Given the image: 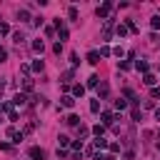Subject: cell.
I'll use <instances>...</instances> for the list:
<instances>
[{"mask_svg":"<svg viewBox=\"0 0 160 160\" xmlns=\"http://www.w3.org/2000/svg\"><path fill=\"white\" fill-rule=\"evenodd\" d=\"M110 8H113V3H105V5H100V8L95 10V15H98V18H108V13H110Z\"/></svg>","mask_w":160,"mask_h":160,"instance_id":"6da1fadb","label":"cell"},{"mask_svg":"<svg viewBox=\"0 0 160 160\" xmlns=\"http://www.w3.org/2000/svg\"><path fill=\"white\" fill-rule=\"evenodd\" d=\"M30 158H33V160H45V150H40V148H30Z\"/></svg>","mask_w":160,"mask_h":160,"instance_id":"7a4b0ae2","label":"cell"},{"mask_svg":"<svg viewBox=\"0 0 160 160\" xmlns=\"http://www.w3.org/2000/svg\"><path fill=\"white\" fill-rule=\"evenodd\" d=\"M88 63H90V65H98V63H100V53H98V50H90V53H88Z\"/></svg>","mask_w":160,"mask_h":160,"instance_id":"3957f363","label":"cell"},{"mask_svg":"<svg viewBox=\"0 0 160 160\" xmlns=\"http://www.w3.org/2000/svg\"><path fill=\"white\" fill-rule=\"evenodd\" d=\"M60 103H63V108H73L75 100H73V95H63V98H60Z\"/></svg>","mask_w":160,"mask_h":160,"instance_id":"277c9868","label":"cell"},{"mask_svg":"<svg viewBox=\"0 0 160 160\" xmlns=\"http://www.w3.org/2000/svg\"><path fill=\"white\" fill-rule=\"evenodd\" d=\"M33 50H35V53H43V50H45V43H43V40L38 38L35 43H33Z\"/></svg>","mask_w":160,"mask_h":160,"instance_id":"5b68a950","label":"cell"},{"mask_svg":"<svg viewBox=\"0 0 160 160\" xmlns=\"http://www.w3.org/2000/svg\"><path fill=\"white\" fill-rule=\"evenodd\" d=\"M73 95H75V98H83V95H85V85H75V88H73Z\"/></svg>","mask_w":160,"mask_h":160,"instance_id":"8992f818","label":"cell"},{"mask_svg":"<svg viewBox=\"0 0 160 160\" xmlns=\"http://www.w3.org/2000/svg\"><path fill=\"white\" fill-rule=\"evenodd\" d=\"M113 113H103V125H113Z\"/></svg>","mask_w":160,"mask_h":160,"instance_id":"52a82bcc","label":"cell"},{"mask_svg":"<svg viewBox=\"0 0 160 160\" xmlns=\"http://www.w3.org/2000/svg\"><path fill=\"white\" fill-rule=\"evenodd\" d=\"M13 103H15V105H25V95H23V93H18V95L13 98Z\"/></svg>","mask_w":160,"mask_h":160,"instance_id":"ba28073f","label":"cell"},{"mask_svg":"<svg viewBox=\"0 0 160 160\" xmlns=\"http://www.w3.org/2000/svg\"><path fill=\"white\" fill-rule=\"evenodd\" d=\"M10 33V25L5 23V20H0V35H8Z\"/></svg>","mask_w":160,"mask_h":160,"instance_id":"9c48e42d","label":"cell"},{"mask_svg":"<svg viewBox=\"0 0 160 160\" xmlns=\"http://www.w3.org/2000/svg\"><path fill=\"white\" fill-rule=\"evenodd\" d=\"M115 33H118L120 38H125V35H128V25H118V28H115Z\"/></svg>","mask_w":160,"mask_h":160,"instance_id":"30bf717a","label":"cell"},{"mask_svg":"<svg viewBox=\"0 0 160 160\" xmlns=\"http://www.w3.org/2000/svg\"><path fill=\"white\" fill-rule=\"evenodd\" d=\"M108 90H110V88H108V83H103V85L98 88V95H100V98H105V95H108Z\"/></svg>","mask_w":160,"mask_h":160,"instance_id":"8fae6325","label":"cell"},{"mask_svg":"<svg viewBox=\"0 0 160 160\" xmlns=\"http://www.w3.org/2000/svg\"><path fill=\"white\" fill-rule=\"evenodd\" d=\"M18 20H30V13L23 8V10H18Z\"/></svg>","mask_w":160,"mask_h":160,"instance_id":"7c38bea8","label":"cell"},{"mask_svg":"<svg viewBox=\"0 0 160 160\" xmlns=\"http://www.w3.org/2000/svg\"><path fill=\"white\" fill-rule=\"evenodd\" d=\"M143 80H145V85H150V88H155V75H150V73H148V75H145Z\"/></svg>","mask_w":160,"mask_h":160,"instance_id":"4fadbf2b","label":"cell"},{"mask_svg":"<svg viewBox=\"0 0 160 160\" xmlns=\"http://www.w3.org/2000/svg\"><path fill=\"white\" fill-rule=\"evenodd\" d=\"M98 80H100L98 75H90L88 78V88H98Z\"/></svg>","mask_w":160,"mask_h":160,"instance_id":"5bb4252c","label":"cell"},{"mask_svg":"<svg viewBox=\"0 0 160 160\" xmlns=\"http://www.w3.org/2000/svg\"><path fill=\"white\" fill-rule=\"evenodd\" d=\"M98 100H90V113H100V103H98Z\"/></svg>","mask_w":160,"mask_h":160,"instance_id":"9a60e30c","label":"cell"},{"mask_svg":"<svg viewBox=\"0 0 160 160\" xmlns=\"http://www.w3.org/2000/svg\"><path fill=\"white\" fill-rule=\"evenodd\" d=\"M105 145H108V140H105V138H95V148H98V150H100V148H105Z\"/></svg>","mask_w":160,"mask_h":160,"instance_id":"2e32d148","label":"cell"},{"mask_svg":"<svg viewBox=\"0 0 160 160\" xmlns=\"http://www.w3.org/2000/svg\"><path fill=\"white\" fill-rule=\"evenodd\" d=\"M13 40H15V43L20 45V43H23V40H25V35H23V33H20V30H18V33H13Z\"/></svg>","mask_w":160,"mask_h":160,"instance_id":"e0dca14e","label":"cell"},{"mask_svg":"<svg viewBox=\"0 0 160 160\" xmlns=\"http://www.w3.org/2000/svg\"><path fill=\"white\" fill-rule=\"evenodd\" d=\"M65 123H68V125H78V123H80V118H78V115H68Z\"/></svg>","mask_w":160,"mask_h":160,"instance_id":"ac0fdd59","label":"cell"},{"mask_svg":"<svg viewBox=\"0 0 160 160\" xmlns=\"http://www.w3.org/2000/svg\"><path fill=\"white\" fill-rule=\"evenodd\" d=\"M150 28H153V30H160V18H158V15L150 20Z\"/></svg>","mask_w":160,"mask_h":160,"instance_id":"d6986e66","label":"cell"},{"mask_svg":"<svg viewBox=\"0 0 160 160\" xmlns=\"http://www.w3.org/2000/svg\"><path fill=\"white\" fill-rule=\"evenodd\" d=\"M58 140H60V148H68L70 145V138H65V135H60Z\"/></svg>","mask_w":160,"mask_h":160,"instance_id":"ffe728a7","label":"cell"},{"mask_svg":"<svg viewBox=\"0 0 160 160\" xmlns=\"http://www.w3.org/2000/svg\"><path fill=\"white\" fill-rule=\"evenodd\" d=\"M58 33H60V43L68 40V28H58Z\"/></svg>","mask_w":160,"mask_h":160,"instance_id":"44dd1931","label":"cell"},{"mask_svg":"<svg viewBox=\"0 0 160 160\" xmlns=\"http://www.w3.org/2000/svg\"><path fill=\"white\" fill-rule=\"evenodd\" d=\"M43 68H45V65H43V60H35V63H33V70H35V73H40Z\"/></svg>","mask_w":160,"mask_h":160,"instance_id":"7402d4cb","label":"cell"},{"mask_svg":"<svg viewBox=\"0 0 160 160\" xmlns=\"http://www.w3.org/2000/svg\"><path fill=\"white\" fill-rule=\"evenodd\" d=\"M135 68H138V70H143V73H145V70H148V63H145V60H138V63H135Z\"/></svg>","mask_w":160,"mask_h":160,"instance_id":"603a6c76","label":"cell"},{"mask_svg":"<svg viewBox=\"0 0 160 160\" xmlns=\"http://www.w3.org/2000/svg\"><path fill=\"white\" fill-rule=\"evenodd\" d=\"M93 133H95L98 138H103V133H105V128H103V125H95V128H93Z\"/></svg>","mask_w":160,"mask_h":160,"instance_id":"cb8c5ba5","label":"cell"},{"mask_svg":"<svg viewBox=\"0 0 160 160\" xmlns=\"http://www.w3.org/2000/svg\"><path fill=\"white\" fill-rule=\"evenodd\" d=\"M115 108H118V110H125L128 103H125V100H115Z\"/></svg>","mask_w":160,"mask_h":160,"instance_id":"d4e9b609","label":"cell"},{"mask_svg":"<svg viewBox=\"0 0 160 160\" xmlns=\"http://www.w3.org/2000/svg\"><path fill=\"white\" fill-rule=\"evenodd\" d=\"M125 98H130V100H133V103H138V100H135V93H133L130 88H125Z\"/></svg>","mask_w":160,"mask_h":160,"instance_id":"484cf974","label":"cell"},{"mask_svg":"<svg viewBox=\"0 0 160 160\" xmlns=\"http://www.w3.org/2000/svg\"><path fill=\"white\" fill-rule=\"evenodd\" d=\"M30 25H35V28H38V25H43V18H33V20H30Z\"/></svg>","mask_w":160,"mask_h":160,"instance_id":"4316f807","label":"cell"},{"mask_svg":"<svg viewBox=\"0 0 160 160\" xmlns=\"http://www.w3.org/2000/svg\"><path fill=\"white\" fill-rule=\"evenodd\" d=\"M68 15H70V20H78V10H75V8H70V10H68Z\"/></svg>","mask_w":160,"mask_h":160,"instance_id":"83f0119b","label":"cell"},{"mask_svg":"<svg viewBox=\"0 0 160 160\" xmlns=\"http://www.w3.org/2000/svg\"><path fill=\"white\" fill-rule=\"evenodd\" d=\"M73 150H83V140H75V143H73Z\"/></svg>","mask_w":160,"mask_h":160,"instance_id":"f1b7e54d","label":"cell"},{"mask_svg":"<svg viewBox=\"0 0 160 160\" xmlns=\"http://www.w3.org/2000/svg\"><path fill=\"white\" fill-rule=\"evenodd\" d=\"M53 50H55V53L60 55V53H63V43H55V45H53Z\"/></svg>","mask_w":160,"mask_h":160,"instance_id":"f546056e","label":"cell"},{"mask_svg":"<svg viewBox=\"0 0 160 160\" xmlns=\"http://www.w3.org/2000/svg\"><path fill=\"white\" fill-rule=\"evenodd\" d=\"M153 98H160V88H153V93H150Z\"/></svg>","mask_w":160,"mask_h":160,"instance_id":"4dcf8cb0","label":"cell"},{"mask_svg":"<svg viewBox=\"0 0 160 160\" xmlns=\"http://www.w3.org/2000/svg\"><path fill=\"white\" fill-rule=\"evenodd\" d=\"M155 120H160V110H155Z\"/></svg>","mask_w":160,"mask_h":160,"instance_id":"1f68e13d","label":"cell"},{"mask_svg":"<svg viewBox=\"0 0 160 160\" xmlns=\"http://www.w3.org/2000/svg\"><path fill=\"white\" fill-rule=\"evenodd\" d=\"M105 160H115V158H113V155H105Z\"/></svg>","mask_w":160,"mask_h":160,"instance_id":"d6a6232c","label":"cell"}]
</instances>
